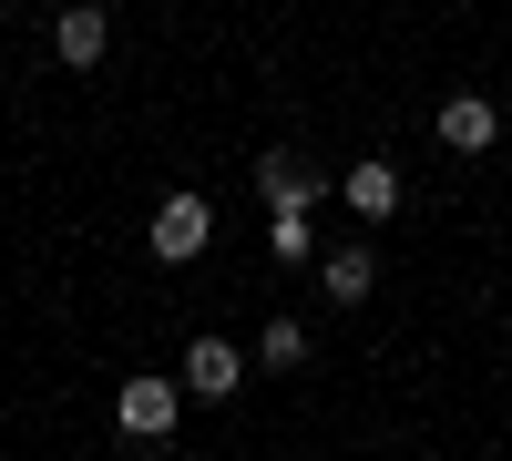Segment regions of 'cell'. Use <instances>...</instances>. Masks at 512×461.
Listing matches in <instances>:
<instances>
[{
  "instance_id": "obj_7",
  "label": "cell",
  "mask_w": 512,
  "mask_h": 461,
  "mask_svg": "<svg viewBox=\"0 0 512 461\" xmlns=\"http://www.w3.org/2000/svg\"><path fill=\"white\" fill-rule=\"evenodd\" d=\"M441 144H451V154H492V144H502V113H492L482 93H451V103H441Z\"/></svg>"
},
{
  "instance_id": "obj_9",
  "label": "cell",
  "mask_w": 512,
  "mask_h": 461,
  "mask_svg": "<svg viewBox=\"0 0 512 461\" xmlns=\"http://www.w3.org/2000/svg\"><path fill=\"white\" fill-rule=\"evenodd\" d=\"M308 246H318V226L297 216V205H287V216H267V257H277V267H297Z\"/></svg>"
},
{
  "instance_id": "obj_1",
  "label": "cell",
  "mask_w": 512,
  "mask_h": 461,
  "mask_svg": "<svg viewBox=\"0 0 512 461\" xmlns=\"http://www.w3.org/2000/svg\"><path fill=\"white\" fill-rule=\"evenodd\" d=\"M175 421H185V369L175 380H123V400H113L123 441H175Z\"/></svg>"
},
{
  "instance_id": "obj_3",
  "label": "cell",
  "mask_w": 512,
  "mask_h": 461,
  "mask_svg": "<svg viewBox=\"0 0 512 461\" xmlns=\"http://www.w3.org/2000/svg\"><path fill=\"white\" fill-rule=\"evenodd\" d=\"M103 52H113V11H103V0H72V11L52 21V62L62 72H93Z\"/></svg>"
},
{
  "instance_id": "obj_4",
  "label": "cell",
  "mask_w": 512,
  "mask_h": 461,
  "mask_svg": "<svg viewBox=\"0 0 512 461\" xmlns=\"http://www.w3.org/2000/svg\"><path fill=\"white\" fill-rule=\"evenodd\" d=\"M256 185H267V216H287V205L308 216V205L328 195V175H318L308 154H256Z\"/></svg>"
},
{
  "instance_id": "obj_5",
  "label": "cell",
  "mask_w": 512,
  "mask_h": 461,
  "mask_svg": "<svg viewBox=\"0 0 512 461\" xmlns=\"http://www.w3.org/2000/svg\"><path fill=\"white\" fill-rule=\"evenodd\" d=\"M185 390H195V400H236V390H246L236 339H195V349H185Z\"/></svg>"
},
{
  "instance_id": "obj_8",
  "label": "cell",
  "mask_w": 512,
  "mask_h": 461,
  "mask_svg": "<svg viewBox=\"0 0 512 461\" xmlns=\"http://www.w3.org/2000/svg\"><path fill=\"white\" fill-rule=\"evenodd\" d=\"M318 287H328L338 308H359V298H369V246H338V257H318Z\"/></svg>"
},
{
  "instance_id": "obj_10",
  "label": "cell",
  "mask_w": 512,
  "mask_h": 461,
  "mask_svg": "<svg viewBox=\"0 0 512 461\" xmlns=\"http://www.w3.org/2000/svg\"><path fill=\"white\" fill-rule=\"evenodd\" d=\"M256 359H267V369H297V359H308V328H297V318H267V339H256Z\"/></svg>"
},
{
  "instance_id": "obj_6",
  "label": "cell",
  "mask_w": 512,
  "mask_h": 461,
  "mask_svg": "<svg viewBox=\"0 0 512 461\" xmlns=\"http://www.w3.org/2000/svg\"><path fill=\"white\" fill-rule=\"evenodd\" d=\"M338 195H349V216L359 226H379V216H400V164H349V175H338Z\"/></svg>"
},
{
  "instance_id": "obj_2",
  "label": "cell",
  "mask_w": 512,
  "mask_h": 461,
  "mask_svg": "<svg viewBox=\"0 0 512 461\" xmlns=\"http://www.w3.org/2000/svg\"><path fill=\"white\" fill-rule=\"evenodd\" d=\"M144 236H154V257H164V267H185V257H205V236H216V205H205L195 185H175V195L154 205V226H144Z\"/></svg>"
}]
</instances>
